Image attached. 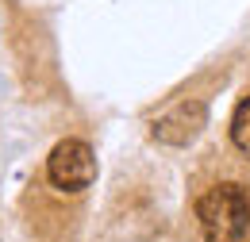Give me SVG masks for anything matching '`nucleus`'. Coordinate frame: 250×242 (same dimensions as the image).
<instances>
[{
	"mask_svg": "<svg viewBox=\"0 0 250 242\" xmlns=\"http://www.w3.org/2000/svg\"><path fill=\"white\" fill-rule=\"evenodd\" d=\"M46 177L54 188H62V192H81V188H89L96 181V154L89 142H81V139H65L58 142L50 158H46Z\"/></svg>",
	"mask_w": 250,
	"mask_h": 242,
	"instance_id": "2",
	"label": "nucleus"
},
{
	"mask_svg": "<svg viewBox=\"0 0 250 242\" xmlns=\"http://www.w3.org/2000/svg\"><path fill=\"white\" fill-rule=\"evenodd\" d=\"M204 242H250V188L239 181L208 184L196 200Z\"/></svg>",
	"mask_w": 250,
	"mask_h": 242,
	"instance_id": "1",
	"label": "nucleus"
},
{
	"mask_svg": "<svg viewBox=\"0 0 250 242\" xmlns=\"http://www.w3.org/2000/svg\"><path fill=\"white\" fill-rule=\"evenodd\" d=\"M231 142L239 146V154L250 158V96L239 100V108H235V116H231Z\"/></svg>",
	"mask_w": 250,
	"mask_h": 242,
	"instance_id": "4",
	"label": "nucleus"
},
{
	"mask_svg": "<svg viewBox=\"0 0 250 242\" xmlns=\"http://www.w3.org/2000/svg\"><path fill=\"white\" fill-rule=\"evenodd\" d=\"M208 123V104L204 100H181L177 108H169L166 116L154 120V139L166 146H188Z\"/></svg>",
	"mask_w": 250,
	"mask_h": 242,
	"instance_id": "3",
	"label": "nucleus"
}]
</instances>
